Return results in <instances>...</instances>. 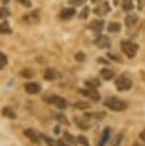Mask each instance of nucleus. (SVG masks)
<instances>
[{
    "label": "nucleus",
    "instance_id": "ddd939ff",
    "mask_svg": "<svg viewBox=\"0 0 145 146\" xmlns=\"http://www.w3.org/2000/svg\"><path fill=\"white\" fill-rule=\"evenodd\" d=\"M74 123L76 124L78 128H80L81 130H88L90 124H89V121L83 117V116H74Z\"/></svg>",
    "mask_w": 145,
    "mask_h": 146
},
{
    "label": "nucleus",
    "instance_id": "412c9836",
    "mask_svg": "<svg viewBox=\"0 0 145 146\" xmlns=\"http://www.w3.org/2000/svg\"><path fill=\"white\" fill-rule=\"evenodd\" d=\"M123 139V132H119L111 141V145L110 146H120L121 145V141Z\"/></svg>",
    "mask_w": 145,
    "mask_h": 146
},
{
    "label": "nucleus",
    "instance_id": "423d86ee",
    "mask_svg": "<svg viewBox=\"0 0 145 146\" xmlns=\"http://www.w3.org/2000/svg\"><path fill=\"white\" fill-rule=\"evenodd\" d=\"M110 10H111V7H110L108 2L107 1H103V2H99L98 6H96L94 8V14L97 15V16H104Z\"/></svg>",
    "mask_w": 145,
    "mask_h": 146
},
{
    "label": "nucleus",
    "instance_id": "c9c22d12",
    "mask_svg": "<svg viewBox=\"0 0 145 146\" xmlns=\"http://www.w3.org/2000/svg\"><path fill=\"white\" fill-rule=\"evenodd\" d=\"M145 7V0H137V8L142 10Z\"/></svg>",
    "mask_w": 145,
    "mask_h": 146
},
{
    "label": "nucleus",
    "instance_id": "a19ab883",
    "mask_svg": "<svg viewBox=\"0 0 145 146\" xmlns=\"http://www.w3.org/2000/svg\"><path fill=\"white\" fill-rule=\"evenodd\" d=\"M119 2H120V0H113V3H114L115 6H116V5L119 3Z\"/></svg>",
    "mask_w": 145,
    "mask_h": 146
},
{
    "label": "nucleus",
    "instance_id": "e433bc0d",
    "mask_svg": "<svg viewBox=\"0 0 145 146\" xmlns=\"http://www.w3.org/2000/svg\"><path fill=\"white\" fill-rule=\"evenodd\" d=\"M56 145H57V146H69L67 144H65V141H64L63 139H58V140L56 141Z\"/></svg>",
    "mask_w": 145,
    "mask_h": 146
},
{
    "label": "nucleus",
    "instance_id": "7ed1b4c3",
    "mask_svg": "<svg viewBox=\"0 0 145 146\" xmlns=\"http://www.w3.org/2000/svg\"><path fill=\"white\" fill-rule=\"evenodd\" d=\"M43 100L47 102L48 104H53L55 105L57 108L59 110H65L66 106H67V103H66V99L61 97V96H57V95H54V94H49V95H46L43 97Z\"/></svg>",
    "mask_w": 145,
    "mask_h": 146
},
{
    "label": "nucleus",
    "instance_id": "37998d69",
    "mask_svg": "<svg viewBox=\"0 0 145 146\" xmlns=\"http://www.w3.org/2000/svg\"><path fill=\"white\" fill-rule=\"evenodd\" d=\"M132 146H143V145H140V144H134Z\"/></svg>",
    "mask_w": 145,
    "mask_h": 146
},
{
    "label": "nucleus",
    "instance_id": "5701e85b",
    "mask_svg": "<svg viewBox=\"0 0 145 146\" xmlns=\"http://www.w3.org/2000/svg\"><path fill=\"white\" fill-rule=\"evenodd\" d=\"M19 74H21V76H23V78L30 79V78H32V76L34 75V71L31 70V68H23V70L19 72Z\"/></svg>",
    "mask_w": 145,
    "mask_h": 146
},
{
    "label": "nucleus",
    "instance_id": "f704fd0d",
    "mask_svg": "<svg viewBox=\"0 0 145 146\" xmlns=\"http://www.w3.org/2000/svg\"><path fill=\"white\" fill-rule=\"evenodd\" d=\"M8 15H9L8 9H6V8H3V7H2V8H1V15H0V16H1V19H3L5 17H7Z\"/></svg>",
    "mask_w": 145,
    "mask_h": 146
},
{
    "label": "nucleus",
    "instance_id": "1a4fd4ad",
    "mask_svg": "<svg viewBox=\"0 0 145 146\" xmlns=\"http://www.w3.org/2000/svg\"><path fill=\"white\" fill-rule=\"evenodd\" d=\"M24 89L29 95H37L41 91V86L38 82H27L25 83Z\"/></svg>",
    "mask_w": 145,
    "mask_h": 146
},
{
    "label": "nucleus",
    "instance_id": "72a5a7b5",
    "mask_svg": "<svg viewBox=\"0 0 145 146\" xmlns=\"http://www.w3.org/2000/svg\"><path fill=\"white\" fill-rule=\"evenodd\" d=\"M22 6H24V7H26V8H30L31 7V5H32V2H31V0H17Z\"/></svg>",
    "mask_w": 145,
    "mask_h": 146
},
{
    "label": "nucleus",
    "instance_id": "c85d7f7f",
    "mask_svg": "<svg viewBox=\"0 0 145 146\" xmlns=\"http://www.w3.org/2000/svg\"><path fill=\"white\" fill-rule=\"evenodd\" d=\"M86 1H87V0H69V3H70V6H72V7H80V6L84 5Z\"/></svg>",
    "mask_w": 145,
    "mask_h": 146
},
{
    "label": "nucleus",
    "instance_id": "79ce46f5",
    "mask_svg": "<svg viewBox=\"0 0 145 146\" xmlns=\"http://www.w3.org/2000/svg\"><path fill=\"white\" fill-rule=\"evenodd\" d=\"M2 2H3V3H8V2H9V0H2Z\"/></svg>",
    "mask_w": 145,
    "mask_h": 146
},
{
    "label": "nucleus",
    "instance_id": "c756f323",
    "mask_svg": "<svg viewBox=\"0 0 145 146\" xmlns=\"http://www.w3.org/2000/svg\"><path fill=\"white\" fill-rule=\"evenodd\" d=\"M7 63H8V59H7V56L3 54V52H1L0 54V68L2 70L6 65H7Z\"/></svg>",
    "mask_w": 145,
    "mask_h": 146
},
{
    "label": "nucleus",
    "instance_id": "4468645a",
    "mask_svg": "<svg viewBox=\"0 0 145 146\" xmlns=\"http://www.w3.org/2000/svg\"><path fill=\"white\" fill-rule=\"evenodd\" d=\"M23 133H24V136L26 137V138H29L32 143H34V144H40V138L38 137V135L34 132V130L32 129V128H29V129H25L24 131H23Z\"/></svg>",
    "mask_w": 145,
    "mask_h": 146
},
{
    "label": "nucleus",
    "instance_id": "f03ea898",
    "mask_svg": "<svg viewBox=\"0 0 145 146\" xmlns=\"http://www.w3.org/2000/svg\"><path fill=\"white\" fill-rule=\"evenodd\" d=\"M120 48H121L122 52L129 59L134 58L136 56L137 51H138V44L135 43V42H132V41H130V40H122L120 42Z\"/></svg>",
    "mask_w": 145,
    "mask_h": 146
},
{
    "label": "nucleus",
    "instance_id": "cd10ccee",
    "mask_svg": "<svg viewBox=\"0 0 145 146\" xmlns=\"http://www.w3.org/2000/svg\"><path fill=\"white\" fill-rule=\"evenodd\" d=\"M56 120H57V121H59V122H62V123H64V124H66V125H69V124H70V122L67 121L66 116H65L63 113H58V114L56 115Z\"/></svg>",
    "mask_w": 145,
    "mask_h": 146
},
{
    "label": "nucleus",
    "instance_id": "0eeeda50",
    "mask_svg": "<svg viewBox=\"0 0 145 146\" xmlns=\"http://www.w3.org/2000/svg\"><path fill=\"white\" fill-rule=\"evenodd\" d=\"M104 25H105V23H104L103 19H94V21L90 22L88 29L91 32H94L95 34H98L104 30Z\"/></svg>",
    "mask_w": 145,
    "mask_h": 146
},
{
    "label": "nucleus",
    "instance_id": "9d476101",
    "mask_svg": "<svg viewBox=\"0 0 145 146\" xmlns=\"http://www.w3.org/2000/svg\"><path fill=\"white\" fill-rule=\"evenodd\" d=\"M59 76H61L59 72H58L56 68H53V67L47 68V70L45 71V73H43V78H45V80H47V81H54V80H56V79L59 78Z\"/></svg>",
    "mask_w": 145,
    "mask_h": 146
},
{
    "label": "nucleus",
    "instance_id": "a878e982",
    "mask_svg": "<svg viewBox=\"0 0 145 146\" xmlns=\"http://www.w3.org/2000/svg\"><path fill=\"white\" fill-rule=\"evenodd\" d=\"M76 140H78V143H79V144H81V145H83V146H90L89 140H88V138H87L86 136L79 135V136H78V138H76Z\"/></svg>",
    "mask_w": 145,
    "mask_h": 146
},
{
    "label": "nucleus",
    "instance_id": "2f4dec72",
    "mask_svg": "<svg viewBox=\"0 0 145 146\" xmlns=\"http://www.w3.org/2000/svg\"><path fill=\"white\" fill-rule=\"evenodd\" d=\"M74 58H75V60H76V62L82 63V62H84V60H86V55H84L82 51H79V52H76V54L74 55Z\"/></svg>",
    "mask_w": 145,
    "mask_h": 146
},
{
    "label": "nucleus",
    "instance_id": "393cba45",
    "mask_svg": "<svg viewBox=\"0 0 145 146\" xmlns=\"http://www.w3.org/2000/svg\"><path fill=\"white\" fill-rule=\"evenodd\" d=\"M75 108H79V110H87V108H90V105H89V103H87V102H76V103H74V105H73Z\"/></svg>",
    "mask_w": 145,
    "mask_h": 146
},
{
    "label": "nucleus",
    "instance_id": "ea45409f",
    "mask_svg": "<svg viewBox=\"0 0 145 146\" xmlns=\"http://www.w3.org/2000/svg\"><path fill=\"white\" fill-rule=\"evenodd\" d=\"M103 0H91V2L92 3H99V2H102Z\"/></svg>",
    "mask_w": 145,
    "mask_h": 146
},
{
    "label": "nucleus",
    "instance_id": "dca6fc26",
    "mask_svg": "<svg viewBox=\"0 0 145 146\" xmlns=\"http://www.w3.org/2000/svg\"><path fill=\"white\" fill-rule=\"evenodd\" d=\"M110 133H111V129H110L108 127H106V128L103 130V132H102V137H100V140H99V143L97 144V146H105V145L107 144L108 138H110Z\"/></svg>",
    "mask_w": 145,
    "mask_h": 146
},
{
    "label": "nucleus",
    "instance_id": "39448f33",
    "mask_svg": "<svg viewBox=\"0 0 145 146\" xmlns=\"http://www.w3.org/2000/svg\"><path fill=\"white\" fill-rule=\"evenodd\" d=\"M79 92L88 98H90L92 102H99L100 100V95L96 90V88H90L87 87L86 89H79Z\"/></svg>",
    "mask_w": 145,
    "mask_h": 146
},
{
    "label": "nucleus",
    "instance_id": "6e6552de",
    "mask_svg": "<svg viewBox=\"0 0 145 146\" xmlns=\"http://www.w3.org/2000/svg\"><path fill=\"white\" fill-rule=\"evenodd\" d=\"M94 43L99 49H106V48H110L111 47V41H110V39L106 35H98L95 39Z\"/></svg>",
    "mask_w": 145,
    "mask_h": 146
},
{
    "label": "nucleus",
    "instance_id": "b1692460",
    "mask_svg": "<svg viewBox=\"0 0 145 146\" xmlns=\"http://www.w3.org/2000/svg\"><path fill=\"white\" fill-rule=\"evenodd\" d=\"M105 115L106 114L104 112H102V113H86L84 114V116H87V117H95V120H98V121L103 120L105 117Z\"/></svg>",
    "mask_w": 145,
    "mask_h": 146
},
{
    "label": "nucleus",
    "instance_id": "6ab92c4d",
    "mask_svg": "<svg viewBox=\"0 0 145 146\" xmlns=\"http://www.w3.org/2000/svg\"><path fill=\"white\" fill-rule=\"evenodd\" d=\"M121 29V24L119 22H111L108 25H107V31L111 32V33H115V32H119Z\"/></svg>",
    "mask_w": 145,
    "mask_h": 146
},
{
    "label": "nucleus",
    "instance_id": "473e14b6",
    "mask_svg": "<svg viewBox=\"0 0 145 146\" xmlns=\"http://www.w3.org/2000/svg\"><path fill=\"white\" fill-rule=\"evenodd\" d=\"M88 15H89V7H84V8L82 9L81 14L79 15V17L82 18V19H86V18L88 17Z\"/></svg>",
    "mask_w": 145,
    "mask_h": 146
},
{
    "label": "nucleus",
    "instance_id": "aec40b11",
    "mask_svg": "<svg viewBox=\"0 0 145 146\" xmlns=\"http://www.w3.org/2000/svg\"><path fill=\"white\" fill-rule=\"evenodd\" d=\"M121 7H122V10H124V11L132 10V8H134V0H122Z\"/></svg>",
    "mask_w": 145,
    "mask_h": 146
},
{
    "label": "nucleus",
    "instance_id": "bb28decb",
    "mask_svg": "<svg viewBox=\"0 0 145 146\" xmlns=\"http://www.w3.org/2000/svg\"><path fill=\"white\" fill-rule=\"evenodd\" d=\"M64 139H65V140H67L69 143L73 144V145H75V144H76V141H78V140H75L74 136H73V135H71L70 132H64Z\"/></svg>",
    "mask_w": 145,
    "mask_h": 146
},
{
    "label": "nucleus",
    "instance_id": "f3484780",
    "mask_svg": "<svg viewBox=\"0 0 145 146\" xmlns=\"http://www.w3.org/2000/svg\"><path fill=\"white\" fill-rule=\"evenodd\" d=\"M99 75L104 79V80H111V79H113L114 76H115V74H114V72L112 71V70H110V68H107V67H104V68H102L100 70V72H99Z\"/></svg>",
    "mask_w": 145,
    "mask_h": 146
},
{
    "label": "nucleus",
    "instance_id": "a211bd4d",
    "mask_svg": "<svg viewBox=\"0 0 145 146\" xmlns=\"http://www.w3.org/2000/svg\"><path fill=\"white\" fill-rule=\"evenodd\" d=\"M2 115L6 117H9V119H16L17 117V114L15 113V111L10 106H5L2 108Z\"/></svg>",
    "mask_w": 145,
    "mask_h": 146
},
{
    "label": "nucleus",
    "instance_id": "58836bf2",
    "mask_svg": "<svg viewBox=\"0 0 145 146\" xmlns=\"http://www.w3.org/2000/svg\"><path fill=\"white\" fill-rule=\"evenodd\" d=\"M54 131H55V133H56V135H58V133H59V125H56Z\"/></svg>",
    "mask_w": 145,
    "mask_h": 146
},
{
    "label": "nucleus",
    "instance_id": "4c0bfd02",
    "mask_svg": "<svg viewBox=\"0 0 145 146\" xmlns=\"http://www.w3.org/2000/svg\"><path fill=\"white\" fill-rule=\"evenodd\" d=\"M139 138L145 143V129H144L143 131H140V132H139Z\"/></svg>",
    "mask_w": 145,
    "mask_h": 146
},
{
    "label": "nucleus",
    "instance_id": "4be33fe9",
    "mask_svg": "<svg viewBox=\"0 0 145 146\" xmlns=\"http://www.w3.org/2000/svg\"><path fill=\"white\" fill-rule=\"evenodd\" d=\"M0 32L2 34H7V33H11V29L9 26V24L6 21H1V26H0Z\"/></svg>",
    "mask_w": 145,
    "mask_h": 146
},
{
    "label": "nucleus",
    "instance_id": "f257e3e1",
    "mask_svg": "<svg viewBox=\"0 0 145 146\" xmlns=\"http://www.w3.org/2000/svg\"><path fill=\"white\" fill-rule=\"evenodd\" d=\"M103 105L107 108H110L111 111L114 112H122L128 107V103L118 98V97H107L105 99V102L103 103Z\"/></svg>",
    "mask_w": 145,
    "mask_h": 146
},
{
    "label": "nucleus",
    "instance_id": "f8f14e48",
    "mask_svg": "<svg viewBox=\"0 0 145 146\" xmlns=\"http://www.w3.org/2000/svg\"><path fill=\"white\" fill-rule=\"evenodd\" d=\"M75 15V9L74 7H70V8H64L62 9V11L59 13V18L62 21H67L71 17H73Z\"/></svg>",
    "mask_w": 145,
    "mask_h": 146
},
{
    "label": "nucleus",
    "instance_id": "9b49d317",
    "mask_svg": "<svg viewBox=\"0 0 145 146\" xmlns=\"http://www.w3.org/2000/svg\"><path fill=\"white\" fill-rule=\"evenodd\" d=\"M39 19H40V16H39V11L38 10L32 11V13L23 16V21L25 23H27V24H35V23L39 22Z\"/></svg>",
    "mask_w": 145,
    "mask_h": 146
},
{
    "label": "nucleus",
    "instance_id": "7c9ffc66",
    "mask_svg": "<svg viewBox=\"0 0 145 146\" xmlns=\"http://www.w3.org/2000/svg\"><path fill=\"white\" fill-rule=\"evenodd\" d=\"M41 138L47 143L48 146H55V144H56L53 138H50V137H48V136H46V135H42V133H41Z\"/></svg>",
    "mask_w": 145,
    "mask_h": 146
},
{
    "label": "nucleus",
    "instance_id": "20e7f679",
    "mask_svg": "<svg viewBox=\"0 0 145 146\" xmlns=\"http://www.w3.org/2000/svg\"><path fill=\"white\" fill-rule=\"evenodd\" d=\"M114 84H115V87L119 91H126V90H129L132 87V81L127 75L121 74L115 79Z\"/></svg>",
    "mask_w": 145,
    "mask_h": 146
},
{
    "label": "nucleus",
    "instance_id": "2eb2a0df",
    "mask_svg": "<svg viewBox=\"0 0 145 146\" xmlns=\"http://www.w3.org/2000/svg\"><path fill=\"white\" fill-rule=\"evenodd\" d=\"M137 22H138V17H137V15H135V14H129V15L124 18V24H126V26L129 27V29L134 27V26L137 24Z\"/></svg>",
    "mask_w": 145,
    "mask_h": 146
}]
</instances>
